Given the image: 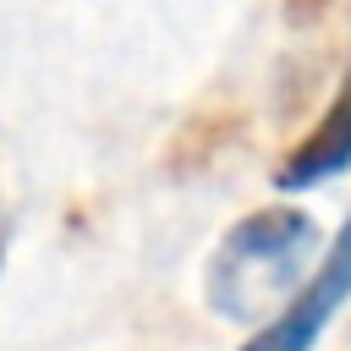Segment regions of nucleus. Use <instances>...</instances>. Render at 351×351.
I'll list each match as a JSON object with an SVG mask.
<instances>
[{"label":"nucleus","instance_id":"3","mask_svg":"<svg viewBox=\"0 0 351 351\" xmlns=\"http://www.w3.org/2000/svg\"><path fill=\"white\" fill-rule=\"evenodd\" d=\"M346 170H351V77L335 88L329 110L302 132V143L285 148V159L274 165V186L280 192H313Z\"/></svg>","mask_w":351,"mask_h":351},{"label":"nucleus","instance_id":"1","mask_svg":"<svg viewBox=\"0 0 351 351\" xmlns=\"http://www.w3.org/2000/svg\"><path fill=\"white\" fill-rule=\"evenodd\" d=\"M318 219L296 203H269L241 214L203 269V302L225 324H258L285 307V296L313 274L318 263Z\"/></svg>","mask_w":351,"mask_h":351},{"label":"nucleus","instance_id":"2","mask_svg":"<svg viewBox=\"0 0 351 351\" xmlns=\"http://www.w3.org/2000/svg\"><path fill=\"white\" fill-rule=\"evenodd\" d=\"M346 302H351V214L329 236V252L313 263V274L285 296L274 318H263L241 340V351H313Z\"/></svg>","mask_w":351,"mask_h":351},{"label":"nucleus","instance_id":"4","mask_svg":"<svg viewBox=\"0 0 351 351\" xmlns=\"http://www.w3.org/2000/svg\"><path fill=\"white\" fill-rule=\"evenodd\" d=\"M285 5V16L296 22V27H318V22H329L335 11H346L351 0H280Z\"/></svg>","mask_w":351,"mask_h":351},{"label":"nucleus","instance_id":"5","mask_svg":"<svg viewBox=\"0 0 351 351\" xmlns=\"http://www.w3.org/2000/svg\"><path fill=\"white\" fill-rule=\"evenodd\" d=\"M5 252H11V219H5V203H0V269H5Z\"/></svg>","mask_w":351,"mask_h":351}]
</instances>
